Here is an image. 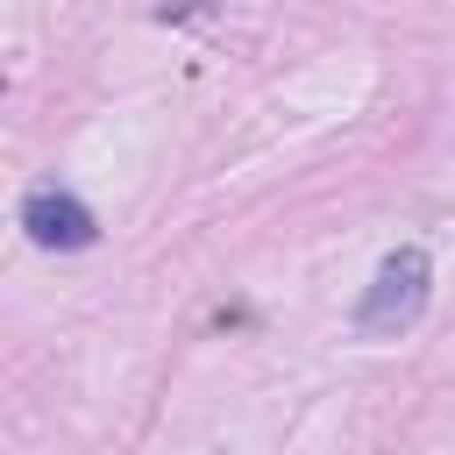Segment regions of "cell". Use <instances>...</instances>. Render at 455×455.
Here are the masks:
<instances>
[{
  "label": "cell",
  "instance_id": "6da1fadb",
  "mask_svg": "<svg viewBox=\"0 0 455 455\" xmlns=\"http://www.w3.org/2000/svg\"><path fill=\"white\" fill-rule=\"evenodd\" d=\"M419 306H427V256L398 249V256H384V270H377L355 320H363V334H405L419 320Z\"/></svg>",
  "mask_w": 455,
  "mask_h": 455
},
{
  "label": "cell",
  "instance_id": "7a4b0ae2",
  "mask_svg": "<svg viewBox=\"0 0 455 455\" xmlns=\"http://www.w3.org/2000/svg\"><path fill=\"white\" fill-rule=\"evenodd\" d=\"M21 228H28V242H43V249H85L92 242V213L71 199V192H28V206H21Z\"/></svg>",
  "mask_w": 455,
  "mask_h": 455
}]
</instances>
